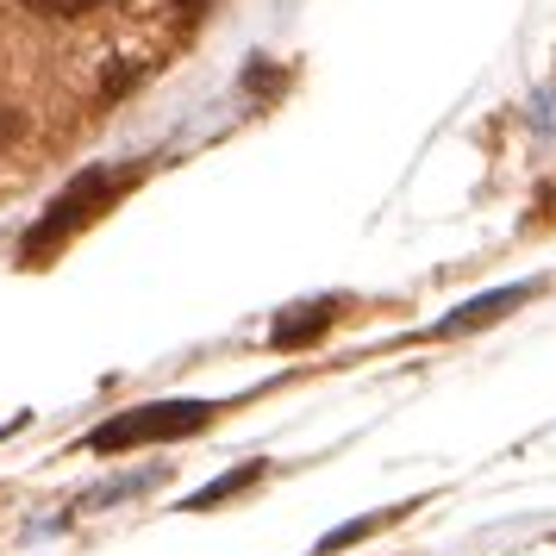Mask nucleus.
Returning a JSON list of instances; mask_svg holds the SVG:
<instances>
[{
  "instance_id": "nucleus-1",
  "label": "nucleus",
  "mask_w": 556,
  "mask_h": 556,
  "mask_svg": "<svg viewBox=\"0 0 556 556\" xmlns=\"http://www.w3.org/2000/svg\"><path fill=\"white\" fill-rule=\"evenodd\" d=\"M131 181H138V169H88V176H76L51 206H45V219L26 231V244H20V263H45L51 251H63V244H70V238L88 226V219H101L106 206L126 194Z\"/></svg>"
},
{
  "instance_id": "nucleus-2",
  "label": "nucleus",
  "mask_w": 556,
  "mask_h": 556,
  "mask_svg": "<svg viewBox=\"0 0 556 556\" xmlns=\"http://www.w3.org/2000/svg\"><path fill=\"white\" fill-rule=\"evenodd\" d=\"M219 406L206 401H156V406H131L119 419L88 431V451L101 456H119V451H138V444H169V438H194V431L213 426Z\"/></svg>"
},
{
  "instance_id": "nucleus-3",
  "label": "nucleus",
  "mask_w": 556,
  "mask_h": 556,
  "mask_svg": "<svg viewBox=\"0 0 556 556\" xmlns=\"http://www.w3.org/2000/svg\"><path fill=\"white\" fill-rule=\"evenodd\" d=\"M538 294V281H519V288H494V294H481V301H469V306H456L451 319H438V338H463V331H481V326H501L506 313H519V306Z\"/></svg>"
},
{
  "instance_id": "nucleus-4",
  "label": "nucleus",
  "mask_w": 556,
  "mask_h": 556,
  "mask_svg": "<svg viewBox=\"0 0 556 556\" xmlns=\"http://www.w3.org/2000/svg\"><path fill=\"white\" fill-rule=\"evenodd\" d=\"M338 306H344V301H301V306H288L276 326H269V344H276V351H301V344H313V338H326V331L338 326Z\"/></svg>"
},
{
  "instance_id": "nucleus-5",
  "label": "nucleus",
  "mask_w": 556,
  "mask_h": 556,
  "mask_svg": "<svg viewBox=\"0 0 556 556\" xmlns=\"http://www.w3.org/2000/svg\"><path fill=\"white\" fill-rule=\"evenodd\" d=\"M413 506H388V513H369V519H351V526H338L319 538V556H338V551H351V544H363V538H376V531H388L394 519H406Z\"/></svg>"
},
{
  "instance_id": "nucleus-6",
  "label": "nucleus",
  "mask_w": 556,
  "mask_h": 556,
  "mask_svg": "<svg viewBox=\"0 0 556 556\" xmlns=\"http://www.w3.org/2000/svg\"><path fill=\"white\" fill-rule=\"evenodd\" d=\"M263 481V463H244V469H231V476H219L213 488H201L194 501H188V513H213L219 501H231V494H244V488H256Z\"/></svg>"
},
{
  "instance_id": "nucleus-7",
  "label": "nucleus",
  "mask_w": 556,
  "mask_h": 556,
  "mask_svg": "<svg viewBox=\"0 0 556 556\" xmlns=\"http://www.w3.org/2000/svg\"><path fill=\"white\" fill-rule=\"evenodd\" d=\"M31 13H45V20H81V13H94L101 0H26Z\"/></svg>"
}]
</instances>
